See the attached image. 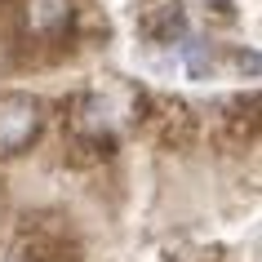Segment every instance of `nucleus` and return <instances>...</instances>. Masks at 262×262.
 Listing matches in <instances>:
<instances>
[{"instance_id":"f257e3e1","label":"nucleus","mask_w":262,"mask_h":262,"mask_svg":"<svg viewBox=\"0 0 262 262\" xmlns=\"http://www.w3.org/2000/svg\"><path fill=\"white\" fill-rule=\"evenodd\" d=\"M40 102L27 94H0V151H23L40 134Z\"/></svg>"},{"instance_id":"7ed1b4c3","label":"nucleus","mask_w":262,"mask_h":262,"mask_svg":"<svg viewBox=\"0 0 262 262\" xmlns=\"http://www.w3.org/2000/svg\"><path fill=\"white\" fill-rule=\"evenodd\" d=\"M182 62H187V71H191V80H209V76H213L209 45H200V40H187V45H182Z\"/></svg>"},{"instance_id":"f03ea898","label":"nucleus","mask_w":262,"mask_h":262,"mask_svg":"<svg viewBox=\"0 0 262 262\" xmlns=\"http://www.w3.org/2000/svg\"><path fill=\"white\" fill-rule=\"evenodd\" d=\"M27 23L31 31H54L67 23V0H31L27 5Z\"/></svg>"}]
</instances>
